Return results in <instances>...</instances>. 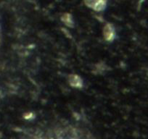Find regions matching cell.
Wrapping results in <instances>:
<instances>
[{
	"mask_svg": "<svg viewBox=\"0 0 148 139\" xmlns=\"http://www.w3.org/2000/svg\"><path fill=\"white\" fill-rule=\"evenodd\" d=\"M28 139H95L82 130L71 127H59L40 132Z\"/></svg>",
	"mask_w": 148,
	"mask_h": 139,
	"instance_id": "obj_1",
	"label": "cell"
}]
</instances>
